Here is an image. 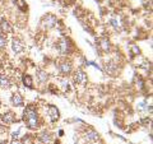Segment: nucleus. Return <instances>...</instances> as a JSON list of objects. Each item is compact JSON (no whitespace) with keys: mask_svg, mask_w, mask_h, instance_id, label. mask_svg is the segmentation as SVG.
<instances>
[{"mask_svg":"<svg viewBox=\"0 0 153 144\" xmlns=\"http://www.w3.org/2000/svg\"><path fill=\"white\" fill-rule=\"evenodd\" d=\"M23 120H25L26 126L28 129H37L38 128L37 111L32 106H28L25 110V112H23Z\"/></svg>","mask_w":153,"mask_h":144,"instance_id":"f257e3e1","label":"nucleus"},{"mask_svg":"<svg viewBox=\"0 0 153 144\" xmlns=\"http://www.w3.org/2000/svg\"><path fill=\"white\" fill-rule=\"evenodd\" d=\"M57 50L61 55H68L71 51V44L69 42L68 38H61V40L57 42Z\"/></svg>","mask_w":153,"mask_h":144,"instance_id":"f03ea898","label":"nucleus"},{"mask_svg":"<svg viewBox=\"0 0 153 144\" xmlns=\"http://www.w3.org/2000/svg\"><path fill=\"white\" fill-rule=\"evenodd\" d=\"M47 115H49V117H50L51 121L55 122L60 117V111H59V108H57L56 106H52V105H50V106H47Z\"/></svg>","mask_w":153,"mask_h":144,"instance_id":"7ed1b4c3","label":"nucleus"},{"mask_svg":"<svg viewBox=\"0 0 153 144\" xmlns=\"http://www.w3.org/2000/svg\"><path fill=\"white\" fill-rule=\"evenodd\" d=\"M56 23H57V19L55 16H52V14H47V16L44 17V19H42V24L46 28H54L56 26Z\"/></svg>","mask_w":153,"mask_h":144,"instance_id":"20e7f679","label":"nucleus"},{"mask_svg":"<svg viewBox=\"0 0 153 144\" xmlns=\"http://www.w3.org/2000/svg\"><path fill=\"white\" fill-rule=\"evenodd\" d=\"M71 69H73V66H71V63L70 61H60L59 63V70H60V73L61 74H64V75H68L71 73Z\"/></svg>","mask_w":153,"mask_h":144,"instance_id":"39448f33","label":"nucleus"},{"mask_svg":"<svg viewBox=\"0 0 153 144\" xmlns=\"http://www.w3.org/2000/svg\"><path fill=\"white\" fill-rule=\"evenodd\" d=\"M98 49L105 54H108L111 50V44L107 38H101V40H98Z\"/></svg>","mask_w":153,"mask_h":144,"instance_id":"423d86ee","label":"nucleus"},{"mask_svg":"<svg viewBox=\"0 0 153 144\" xmlns=\"http://www.w3.org/2000/svg\"><path fill=\"white\" fill-rule=\"evenodd\" d=\"M12 49L16 54H21L23 51V49H25V46H23L22 41L19 40V38H13L12 40Z\"/></svg>","mask_w":153,"mask_h":144,"instance_id":"0eeeda50","label":"nucleus"},{"mask_svg":"<svg viewBox=\"0 0 153 144\" xmlns=\"http://www.w3.org/2000/svg\"><path fill=\"white\" fill-rule=\"evenodd\" d=\"M84 138H85V140L89 142V143H97V142L100 140L98 133H96V131H93V130H89V131L85 133Z\"/></svg>","mask_w":153,"mask_h":144,"instance_id":"6e6552de","label":"nucleus"},{"mask_svg":"<svg viewBox=\"0 0 153 144\" xmlns=\"http://www.w3.org/2000/svg\"><path fill=\"white\" fill-rule=\"evenodd\" d=\"M1 120L5 124H13L16 121V115H14L12 111H7L1 115Z\"/></svg>","mask_w":153,"mask_h":144,"instance_id":"1a4fd4ad","label":"nucleus"},{"mask_svg":"<svg viewBox=\"0 0 153 144\" xmlns=\"http://www.w3.org/2000/svg\"><path fill=\"white\" fill-rule=\"evenodd\" d=\"M74 79H75L76 83H79V84H85V83H87V74H85L84 71L79 70V71H76V73H75Z\"/></svg>","mask_w":153,"mask_h":144,"instance_id":"9d476101","label":"nucleus"},{"mask_svg":"<svg viewBox=\"0 0 153 144\" xmlns=\"http://www.w3.org/2000/svg\"><path fill=\"white\" fill-rule=\"evenodd\" d=\"M12 103L17 107H22L25 105V101H23V97L19 93H14L12 96Z\"/></svg>","mask_w":153,"mask_h":144,"instance_id":"9b49d317","label":"nucleus"},{"mask_svg":"<svg viewBox=\"0 0 153 144\" xmlns=\"http://www.w3.org/2000/svg\"><path fill=\"white\" fill-rule=\"evenodd\" d=\"M0 30H1V32H5V33H12L13 32L12 26L9 24V22L5 21V19H3V21L0 22Z\"/></svg>","mask_w":153,"mask_h":144,"instance_id":"f8f14e48","label":"nucleus"},{"mask_svg":"<svg viewBox=\"0 0 153 144\" xmlns=\"http://www.w3.org/2000/svg\"><path fill=\"white\" fill-rule=\"evenodd\" d=\"M22 82H23V84H25V87L30 88V89L33 88V79H32V76H31V75L25 74V75L22 76Z\"/></svg>","mask_w":153,"mask_h":144,"instance_id":"ddd939ff","label":"nucleus"},{"mask_svg":"<svg viewBox=\"0 0 153 144\" xmlns=\"http://www.w3.org/2000/svg\"><path fill=\"white\" fill-rule=\"evenodd\" d=\"M38 139H40V142H41V143L49 144V143L51 142V134H50V133H47V131H44V133H41L40 135H38Z\"/></svg>","mask_w":153,"mask_h":144,"instance_id":"4468645a","label":"nucleus"},{"mask_svg":"<svg viewBox=\"0 0 153 144\" xmlns=\"http://www.w3.org/2000/svg\"><path fill=\"white\" fill-rule=\"evenodd\" d=\"M10 87V80L5 75H0V88H9Z\"/></svg>","mask_w":153,"mask_h":144,"instance_id":"2eb2a0df","label":"nucleus"},{"mask_svg":"<svg viewBox=\"0 0 153 144\" xmlns=\"http://www.w3.org/2000/svg\"><path fill=\"white\" fill-rule=\"evenodd\" d=\"M37 78H38V80H40L41 83H45V82L49 79V75H47L46 71L38 69V70H37Z\"/></svg>","mask_w":153,"mask_h":144,"instance_id":"dca6fc26","label":"nucleus"},{"mask_svg":"<svg viewBox=\"0 0 153 144\" xmlns=\"http://www.w3.org/2000/svg\"><path fill=\"white\" fill-rule=\"evenodd\" d=\"M106 71L110 74H114L115 71H116V65L114 64V61H108V63H106Z\"/></svg>","mask_w":153,"mask_h":144,"instance_id":"f3484780","label":"nucleus"},{"mask_svg":"<svg viewBox=\"0 0 153 144\" xmlns=\"http://www.w3.org/2000/svg\"><path fill=\"white\" fill-rule=\"evenodd\" d=\"M60 88L64 91V92H68V91L70 89V84H69V82L68 80H65V79H60Z\"/></svg>","mask_w":153,"mask_h":144,"instance_id":"a211bd4d","label":"nucleus"},{"mask_svg":"<svg viewBox=\"0 0 153 144\" xmlns=\"http://www.w3.org/2000/svg\"><path fill=\"white\" fill-rule=\"evenodd\" d=\"M110 24H111L116 31L120 30V23H119V21H116V19H111V21H110Z\"/></svg>","mask_w":153,"mask_h":144,"instance_id":"6ab92c4d","label":"nucleus"},{"mask_svg":"<svg viewBox=\"0 0 153 144\" xmlns=\"http://www.w3.org/2000/svg\"><path fill=\"white\" fill-rule=\"evenodd\" d=\"M22 144H33V138L31 135H26L25 138H23Z\"/></svg>","mask_w":153,"mask_h":144,"instance_id":"aec40b11","label":"nucleus"},{"mask_svg":"<svg viewBox=\"0 0 153 144\" xmlns=\"http://www.w3.org/2000/svg\"><path fill=\"white\" fill-rule=\"evenodd\" d=\"M16 4L18 5V8H19V9H22V10H25V9L27 8V7H26V3H25V0H17V1H16Z\"/></svg>","mask_w":153,"mask_h":144,"instance_id":"412c9836","label":"nucleus"},{"mask_svg":"<svg viewBox=\"0 0 153 144\" xmlns=\"http://www.w3.org/2000/svg\"><path fill=\"white\" fill-rule=\"evenodd\" d=\"M7 46V38L4 36H0V50Z\"/></svg>","mask_w":153,"mask_h":144,"instance_id":"4be33fe9","label":"nucleus"},{"mask_svg":"<svg viewBox=\"0 0 153 144\" xmlns=\"http://www.w3.org/2000/svg\"><path fill=\"white\" fill-rule=\"evenodd\" d=\"M139 51L140 50H139V47H138L137 45H133L131 46V52H133L134 55H138V54H139Z\"/></svg>","mask_w":153,"mask_h":144,"instance_id":"5701e85b","label":"nucleus"},{"mask_svg":"<svg viewBox=\"0 0 153 144\" xmlns=\"http://www.w3.org/2000/svg\"><path fill=\"white\" fill-rule=\"evenodd\" d=\"M19 133H21V130H17V131H13V134H12V137H13V139H17V138L19 137Z\"/></svg>","mask_w":153,"mask_h":144,"instance_id":"b1692460","label":"nucleus"},{"mask_svg":"<svg viewBox=\"0 0 153 144\" xmlns=\"http://www.w3.org/2000/svg\"><path fill=\"white\" fill-rule=\"evenodd\" d=\"M10 144H21V142H19V140H17V139H13Z\"/></svg>","mask_w":153,"mask_h":144,"instance_id":"393cba45","label":"nucleus"},{"mask_svg":"<svg viewBox=\"0 0 153 144\" xmlns=\"http://www.w3.org/2000/svg\"><path fill=\"white\" fill-rule=\"evenodd\" d=\"M0 144H7L5 142H0Z\"/></svg>","mask_w":153,"mask_h":144,"instance_id":"a878e982","label":"nucleus"},{"mask_svg":"<svg viewBox=\"0 0 153 144\" xmlns=\"http://www.w3.org/2000/svg\"><path fill=\"white\" fill-rule=\"evenodd\" d=\"M0 106H1V103H0Z\"/></svg>","mask_w":153,"mask_h":144,"instance_id":"bb28decb","label":"nucleus"}]
</instances>
